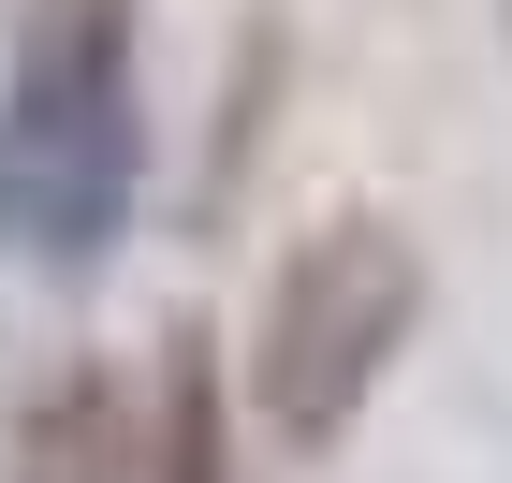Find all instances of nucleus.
<instances>
[{"instance_id":"obj_4","label":"nucleus","mask_w":512,"mask_h":483,"mask_svg":"<svg viewBox=\"0 0 512 483\" xmlns=\"http://www.w3.org/2000/svg\"><path fill=\"white\" fill-rule=\"evenodd\" d=\"M147 483H249V469H235V410H220V366H205V337H176V366H161Z\"/></svg>"},{"instance_id":"obj_1","label":"nucleus","mask_w":512,"mask_h":483,"mask_svg":"<svg viewBox=\"0 0 512 483\" xmlns=\"http://www.w3.org/2000/svg\"><path fill=\"white\" fill-rule=\"evenodd\" d=\"M132 205H147L132 0H15V59H0V249L30 279H103Z\"/></svg>"},{"instance_id":"obj_3","label":"nucleus","mask_w":512,"mask_h":483,"mask_svg":"<svg viewBox=\"0 0 512 483\" xmlns=\"http://www.w3.org/2000/svg\"><path fill=\"white\" fill-rule=\"evenodd\" d=\"M15 483H147V410L118 366H44L15 410Z\"/></svg>"},{"instance_id":"obj_2","label":"nucleus","mask_w":512,"mask_h":483,"mask_svg":"<svg viewBox=\"0 0 512 483\" xmlns=\"http://www.w3.org/2000/svg\"><path fill=\"white\" fill-rule=\"evenodd\" d=\"M425 322V249L395 220H322L264 293V337H249V396H264L278 454H337L366 425V396L395 381Z\"/></svg>"}]
</instances>
